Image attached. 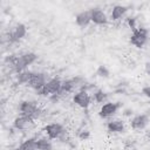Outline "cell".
Returning a JSON list of instances; mask_svg holds the SVG:
<instances>
[{
    "instance_id": "1",
    "label": "cell",
    "mask_w": 150,
    "mask_h": 150,
    "mask_svg": "<svg viewBox=\"0 0 150 150\" xmlns=\"http://www.w3.org/2000/svg\"><path fill=\"white\" fill-rule=\"evenodd\" d=\"M38 60V55L33 52H28V53H23L21 55H19L18 57H15L13 60V67H14V70L19 74V73H22L25 71V69L30 66L32 63H34L35 61Z\"/></svg>"
},
{
    "instance_id": "2",
    "label": "cell",
    "mask_w": 150,
    "mask_h": 150,
    "mask_svg": "<svg viewBox=\"0 0 150 150\" xmlns=\"http://www.w3.org/2000/svg\"><path fill=\"white\" fill-rule=\"evenodd\" d=\"M19 110H20L21 115L32 117L33 120H36L38 117H40V115L42 112L41 109L33 101H22L19 105Z\"/></svg>"
},
{
    "instance_id": "3",
    "label": "cell",
    "mask_w": 150,
    "mask_h": 150,
    "mask_svg": "<svg viewBox=\"0 0 150 150\" xmlns=\"http://www.w3.org/2000/svg\"><path fill=\"white\" fill-rule=\"evenodd\" d=\"M148 35H149V30L146 28L137 27L135 30H132L129 42L132 46H135L136 48H142L148 41Z\"/></svg>"
},
{
    "instance_id": "4",
    "label": "cell",
    "mask_w": 150,
    "mask_h": 150,
    "mask_svg": "<svg viewBox=\"0 0 150 150\" xmlns=\"http://www.w3.org/2000/svg\"><path fill=\"white\" fill-rule=\"evenodd\" d=\"M61 87H62V81L59 77H54L47 81L45 87L36 91L41 96H47V95H55V94H61Z\"/></svg>"
},
{
    "instance_id": "5",
    "label": "cell",
    "mask_w": 150,
    "mask_h": 150,
    "mask_svg": "<svg viewBox=\"0 0 150 150\" xmlns=\"http://www.w3.org/2000/svg\"><path fill=\"white\" fill-rule=\"evenodd\" d=\"M121 105L122 104L120 102H105L101 107V109L98 111V116L101 118H109L117 112V110L121 108Z\"/></svg>"
},
{
    "instance_id": "6",
    "label": "cell",
    "mask_w": 150,
    "mask_h": 150,
    "mask_svg": "<svg viewBox=\"0 0 150 150\" xmlns=\"http://www.w3.org/2000/svg\"><path fill=\"white\" fill-rule=\"evenodd\" d=\"M43 131L47 134L48 138H50V139L61 138L66 134L64 128L60 123H50V124H47L43 128Z\"/></svg>"
},
{
    "instance_id": "7",
    "label": "cell",
    "mask_w": 150,
    "mask_h": 150,
    "mask_svg": "<svg viewBox=\"0 0 150 150\" xmlns=\"http://www.w3.org/2000/svg\"><path fill=\"white\" fill-rule=\"evenodd\" d=\"M46 83H47V76H46L45 73H33L32 77H30V80L27 84L32 89L39 91L40 89H42L45 87Z\"/></svg>"
},
{
    "instance_id": "8",
    "label": "cell",
    "mask_w": 150,
    "mask_h": 150,
    "mask_svg": "<svg viewBox=\"0 0 150 150\" xmlns=\"http://www.w3.org/2000/svg\"><path fill=\"white\" fill-rule=\"evenodd\" d=\"M26 34H27V27L23 23H16L11 29L8 34V40L9 42H18L21 39H23Z\"/></svg>"
},
{
    "instance_id": "9",
    "label": "cell",
    "mask_w": 150,
    "mask_h": 150,
    "mask_svg": "<svg viewBox=\"0 0 150 150\" xmlns=\"http://www.w3.org/2000/svg\"><path fill=\"white\" fill-rule=\"evenodd\" d=\"M73 101L75 104H77L80 108H83V109H87L91 102V97L90 95L88 94L87 90H80L77 93L74 94L73 96Z\"/></svg>"
},
{
    "instance_id": "10",
    "label": "cell",
    "mask_w": 150,
    "mask_h": 150,
    "mask_svg": "<svg viewBox=\"0 0 150 150\" xmlns=\"http://www.w3.org/2000/svg\"><path fill=\"white\" fill-rule=\"evenodd\" d=\"M89 12H90L91 22H94L95 25L103 26V25H107V23H108V18H107L105 13H104L101 8L94 7V8H90Z\"/></svg>"
},
{
    "instance_id": "11",
    "label": "cell",
    "mask_w": 150,
    "mask_h": 150,
    "mask_svg": "<svg viewBox=\"0 0 150 150\" xmlns=\"http://www.w3.org/2000/svg\"><path fill=\"white\" fill-rule=\"evenodd\" d=\"M150 122V117L148 114H139L132 117L130 121V125L134 130H143Z\"/></svg>"
},
{
    "instance_id": "12",
    "label": "cell",
    "mask_w": 150,
    "mask_h": 150,
    "mask_svg": "<svg viewBox=\"0 0 150 150\" xmlns=\"http://www.w3.org/2000/svg\"><path fill=\"white\" fill-rule=\"evenodd\" d=\"M34 124V120L32 117L28 116H23L20 115L19 117H16L13 122V127L18 130H23V129H28Z\"/></svg>"
},
{
    "instance_id": "13",
    "label": "cell",
    "mask_w": 150,
    "mask_h": 150,
    "mask_svg": "<svg viewBox=\"0 0 150 150\" xmlns=\"http://www.w3.org/2000/svg\"><path fill=\"white\" fill-rule=\"evenodd\" d=\"M75 22L79 27L84 28L87 27L90 22H91V18H90V12L89 11H82L80 13L76 14L75 16Z\"/></svg>"
},
{
    "instance_id": "14",
    "label": "cell",
    "mask_w": 150,
    "mask_h": 150,
    "mask_svg": "<svg viewBox=\"0 0 150 150\" xmlns=\"http://www.w3.org/2000/svg\"><path fill=\"white\" fill-rule=\"evenodd\" d=\"M124 129V122L122 120H111L107 123V130L111 134H121Z\"/></svg>"
},
{
    "instance_id": "15",
    "label": "cell",
    "mask_w": 150,
    "mask_h": 150,
    "mask_svg": "<svg viewBox=\"0 0 150 150\" xmlns=\"http://www.w3.org/2000/svg\"><path fill=\"white\" fill-rule=\"evenodd\" d=\"M82 77H74V79H69L62 82V87H61V93H69L71 91L77 84H81L82 82Z\"/></svg>"
},
{
    "instance_id": "16",
    "label": "cell",
    "mask_w": 150,
    "mask_h": 150,
    "mask_svg": "<svg viewBox=\"0 0 150 150\" xmlns=\"http://www.w3.org/2000/svg\"><path fill=\"white\" fill-rule=\"evenodd\" d=\"M128 11V7L125 6H122V5H116L112 7V11H111V19L112 20H118L121 19Z\"/></svg>"
},
{
    "instance_id": "17",
    "label": "cell",
    "mask_w": 150,
    "mask_h": 150,
    "mask_svg": "<svg viewBox=\"0 0 150 150\" xmlns=\"http://www.w3.org/2000/svg\"><path fill=\"white\" fill-rule=\"evenodd\" d=\"M36 149L38 150H53V144L50 142V138L41 137L36 139Z\"/></svg>"
},
{
    "instance_id": "18",
    "label": "cell",
    "mask_w": 150,
    "mask_h": 150,
    "mask_svg": "<svg viewBox=\"0 0 150 150\" xmlns=\"http://www.w3.org/2000/svg\"><path fill=\"white\" fill-rule=\"evenodd\" d=\"M15 150H38L36 149V138L32 137L22 142Z\"/></svg>"
},
{
    "instance_id": "19",
    "label": "cell",
    "mask_w": 150,
    "mask_h": 150,
    "mask_svg": "<svg viewBox=\"0 0 150 150\" xmlns=\"http://www.w3.org/2000/svg\"><path fill=\"white\" fill-rule=\"evenodd\" d=\"M107 97H108V94L104 93L102 89H97V90L94 93V95H93L94 101L97 102V103H103V102H105Z\"/></svg>"
},
{
    "instance_id": "20",
    "label": "cell",
    "mask_w": 150,
    "mask_h": 150,
    "mask_svg": "<svg viewBox=\"0 0 150 150\" xmlns=\"http://www.w3.org/2000/svg\"><path fill=\"white\" fill-rule=\"evenodd\" d=\"M33 73L34 71H29V70H25L22 73H19L18 74V81H19V83H26L27 84L29 82Z\"/></svg>"
},
{
    "instance_id": "21",
    "label": "cell",
    "mask_w": 150,
    "mask_h": 150,
    "mask_svg": "<svg viewBox=\"0 0 150 150\" xmlns=\"http://www.w3.org/2000/svg\"><path fill=\"white\" fill-rule=\"evenodd\" d=\"M96 75L100 76V77H103V79H108L110 76V71H109V69H108L107 66L100 64L97 67V69H96Z\"/></svg>"
},
{
    "instance_id": "22",
    "label": "cell",
    "mask_w": 150,
    "mask_h": 150,
    "mask_svg": "<svg viewBox=\"0 0 150 150\" xmlns=\"http://www.w3.org/2000/svg\"><path fill=\"white\" fill-rule=\"evenodd\" d=\"M79 137H80V139L86 141V139H88V138L90 137V131H88V130H83V131H81V132L79 134Z\"/></svg>"
},
{
    "instance_id": "23",
    "label": "cell",
    "mask_w": 150,
    "mask_h": 150,
    "mask_svg": "<svg viewBox=\"0 0 150 150\" xmlns=\"http://www.w3.org/2000/svg\"><path fill=\"white\" fill-rule=\"evenodd\" d=\"M128 25L129 27L131 28V30H135L137 27H136V19L135 18H129L128 19Z\"/></svg>"
},
{
    "instance_id": "24",
    "label": "cell",
    "mask_w": 150,
    "mask_h": 150,
    "mask_svg": "<svg viewBox=\"0 0 150 150\" xmlns=\"http://www.w3.org/2000/svg\"><path fill=\"white\" fill-rule=\"evenodd\" d=\"M142 94H143L145 97L150 98V86H145V87H143V88H142Z\"/></svg>"
},
{
    "instance_id": "25",
    "label": "cell",
    "mask_w": 150,
    "mask_h": 150,
    "mask_svg": "<svg viewBox=\"0 0 150 150\" xmlns=\"http://www.w3.org/2000/svg\"><path fill=\"white\" fill-rule=\"evenodd\" d=\"M145 71H146V74L150 75V63H149V62L145 63Z\"/></svg>"
}]
</instances>
